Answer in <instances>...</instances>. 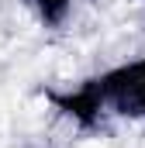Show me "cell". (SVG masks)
I'll list each match as a JSON object with an SVG mask.
<instances>
[{"instance_id":"1","label":"cell","mask_w":145,"mask_h":148,"mask_svg":"<svg viewBox=\"0 0 145 148\" xmlns=\"http://www.w3.org/2000/svg\"><path fill=\"white\" fill-rule=\"evenodd\" d=\"M79 148H104V145H100V141H83Z\"/></svg>"}]
</instances>
